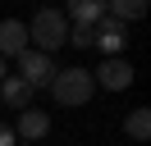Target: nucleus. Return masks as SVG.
Wrapping results in <instances>:
<instances>
[{
  "instance_id": "f257e3e1",
  "label": "nucleus",
  "mask_w": 151,
  "mask_h": 146,
  "mask_svg": "<svg viewBox=\"0 0 151 146\" xmlns=\"http://www.w3.org/2000/svg\"><path fill=\"white\" fill-rule=\"evenodd\" d=\"M64 36H69V18L60 9H37V18L28 23V46L41 55H55L64 46Z\"/></svg>"
},
{
  "instance_id": "f03ea898",
  "label": "nucleus",
  "mask_w": 151,
  "mask_h": 146,
  "mask_svg": "<svg viewBox=\"0 0 151 146\" xmlns=\"http://www.w3.org/2000/svg\"><path fill=\"white\" fill-rule=\"evenodd\" d=\"M92 91H96V82H92L87 69H60L55 78H50V100H55V105H69V110L87 105Z\"/></svg>"
},
{
  "instance_id": "7ed1b4c3",
  "label": "nucleus",
  "mask_w": 151,
  "mask_h": 146,
  "mask_svg": "<svg viewBox=\"0 0 151 146\" xmlns=\"http://www.w3.org/2000/svg\"><path fill=\"white\" fill-rule=\"evenodd\" d=\"M55 73H60V69H55V55H41V50H32V46L19 55V78L28 82L32 91H37V87H50Z\"/></svg>"
},
{
  "instance_id": "20e7f679",
  "label": "nucleus",
  "mask_w": 151,
  "mask_h": 146,
  "mask_svg": "<svg viewBox=\"0 0 151 146\" xmlns=\"http://www.w3.org/2000/svg\"><path fill=\"white\" fill-rule=\"evenodd\" d=\"M92 46L105 55V59H119V55H124V46H128V27H124V23H114V18H101V23L92 27Z\"/></svg>"
},
{
  "instance_id": "39448f33",
  "label": "nucleus",
  "mask_w": 151,
  "mask_h": 146,
  "mask_svg": "<svg viewBox=\"0 0 151 146\" xmlns=\"http://www.w3.org/2000/svg\"><path fill=\"white\" fill-rule=\"evenodd\" d=\"M92 82L105 87V91H124V87H133V64L124 59V55H119V59H101L92 69Z\"/></svg>"
},
{
  "instance_id": "423d86ee",
  "label": "nucleus",
  "mask_w": 151,
  "mask_h": 146,
  "mask_svg": "<svg viewBox=\"0 0 151 146\" xmlns=\"http://www.w3.org/2000/svg\"><path fill=\"white\" fill-rule=\"evenodd\" d=\"M28 50V23H19V18H0V59H19V55Z\"/></svg>"
},
{
  "instance_id": "0eeeda50",
  "label": "nucleus",
  "mask_w": 151,
  "mask_h": 146,
  "mask_svg": "<svg viewBox=\"0 0 151 146\" xmlns=\"http://www.w3.org/2000/svg\"><path fill=\"white\" fill-rule=\"evenodd\" d=\"M46 132H50V110H23L14 119V137H23V142H41Z\"/></svg>"
},
{
  "instance_id": "6e6552de",
  "label": "nucleus",
  "mask_w": 151,
  "mask_h": 146,
  "mask_svg": "<svg viewBox=\"0 0 151 146\" xmlns=\"http://www.w3.org/2000/svg\"><path fill=\"white\" fill-rule=\"evenodd\" d=\"M0 100H5L9 110H19V114H23V110H32V87L19 78V73H9V78L0 82Z\"/></svg>"
},
{
  "instance_id": "1a4fd4ad",
  "label": "nucleus",
  "mask_w": 151,
  "mask_h": 146,
  "mask_svg": "<svg viewBox=\"0 0 151 146\" xmlns=\"http://www.w3.org/2000/svg\"><path fill=\"white\" fill-rule=\"evenodd\" d=\"M64 18H73V23H83V27H96L105 18V5L101 0H69V9H60Z\"/></svg>"
},
{
  "instance_id": "9d476101",
  "label": "nucleus",
  "mask_w": 151,
  "mask_h": 146,
  "mask_svg": "<svg viewBox=\"0 0 151 146\" xmlns=\"http://www.w3.org/2000/svg\"><path fill=\"white\" fill-rule=\"evenodd\" d=\"M147 14V0H110V5H105V18H114V23H137V18Z\"/></svg>"
},
{
  "instance_id": "9b49d317",
  "label": "nucleus",
  "mask_w": 151,
  "mask_h": 146,
  "mask_svg": "<svg viewBox=\"0 0 151 146\" xmlns=\"http://www.w3.org/2000/svg\"><path fill=\"white\" fill-rule=\"evenodd\" d=\"M124 132H128L133 142L142 146V142H147V137H151V110H147V105H137V110H133L128 119H124Z\"/></svg>"
},
{
  "instance_id": "f8f14e48",
  "label": "nucleus",
  "mask_w": 151,
  "mask_h": 146,
  "mask_svg": "<svg viewBox=\"0 0 151 146\" xmlns=\"http://www.w3.org/2000/svg\"><path fill=\"white\" fill-rule=\"evenodd\" d=\"M64 46H78V50H87V46H92V27L73 23V27H69V36H64Z\"/></svg>"
},
{
  "instance_id": "ddd939ff",
  "label": "nucleus",
  "mask_w": 151,
  "mask_h": 146,
  "mask_svg": "<svg viewBox=\"0 0 151 146\" xmlns=\"http://www.w3.org/2000/svg\"><path fill=\"white\" fill-rule=\"evenodd\" d=\"M0 146H19V142H14V128L5 123V119H0Z\"/></svg>"
},
{
  "instance_id": "4468645a",
  "label": "nucleus",
  "mask_w": 151,
  "mask_h": 146,
  "mask_svg": "<svg viewBox=\"0 0 151 146\" xmlns=\"http://www.w3.org/2000/svg\"><path fill=\"white\" fill-rule=\"evenodd\" d=\"M5 78H9V59H0V82H5Z\"/></svg>"
}]
</instances>
